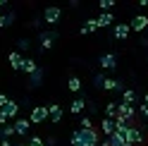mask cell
Returning a JSON list of instances; mask_svg holds the SVG:
<instances>
[{"instance_id":"cell-17","label":"cell","mask_w":148,"mask_h":146,"mask_svg":"<svg viewBox=\"0 0 148 146\" xmlns=\"http://www.w3.org/2000/svg\"><path fill=\"white\" fill-rule=\"evenodd\" d=\"M41 81H43V70L38 67V70H36L34 74L29 77V86H31V89H36V86H41Z\"/></svg>"},{"instance_id":"cell-1","label":"cell","mask_w":148,"mask_h":146,"mask_svg":"<svg viewBox=\"0 0 148 146\" xmlns=\"http://www.w3.org/2000/svg\"><path fill=\"white\" fill-rule=\"evenodd\" d=\"M69 146H100V136H98V132L91 127V129H79L77 132H72V141H69Z\"/></svg>"},{"instance_id":"cell-3","label":"cell","mask_w":148,"mask_h":146,"mask_svg":"<svg viewBox=\"0 0 148 146\" xmlns=\"http://www.w3.org/2000/svg\"><path fill=\"white\" fill-rule=\"evenodd\" d=\"M31 125H41V122H45V120H50V113H48V108L45 105H36V108H31Z\"/></svg>"},{"instance_id":"cell-36","label":"cell","mask_w":148,"mask_h":146,"mask_svg":"<svg viewBox=\"0 0 148 146\" xmlns=\"http://www.w3.org/2000/svg\"><path fill=\"white\" fill-rule=\"evenodd\" d=\"M127 146H132V144H127Z\"/></svg>"},{"instance_id":"cell-14","label":"cell","mask_w":148,"mask_h":146,"mask_svg":"<svg viewBox=\"0 0 148 146\" xmlns=\"http://www.w3.org/2000/svg\"><path fill=\"white\" fill-rule=\"evenodd\" d=\"M48 113H50V122H60L62 115H64V110H62L60 103H50L48 105Z\"/></svg>"},{"instance_id":"cell-10","label":"cell","mask_w":148,"mask_h":146,"mask_svg":"<svg viewBox=\"0 0 148 146\" xmlns=\"http://www.w3.org/2000/svg\"><path fill=\"white\" fill-rule=\"evenodd\" d=\"M100 132L105 134V139H108V136H112L117 132V122L110 120V117H103V120H100Z\"/></svg>"},{"instance_id":"cell-23","label":"cell","mask_w":148,"mask_h":146,"mask_svg":"<svg viewBox=\"0 0 148 146\" xmlns=\"http://www.w3.org/2000/svg\"><path fill=\"white\" fill-rule=\"evenodd\" d=\"M105 91H117V89H122V84H119L117 79H112V77H108L105 79V86H103Z\"/></svg>"},{"instance_id":"cell-18","label":"cell","mask_w":148,"mask_h":146,"mask_svg":"<svg viewBox=\"0 0 148 146\" xmlns=\"http://www.w3.org/2000/svg\"><path fill=\"white\" fill-rule=\"evenodd\" d=\"M112 22H115L112 12H100V14H98V26H110Z\"/></svg>"},{"instance_id":"cell-29","label":"cell","mask_w":148,"mask_h":146,"mask_svg":"<svg viewBox=\"0 0 148 146\" xmlns=\"http://www.w3.org/2000/svg\"><path fill=\"white\" fill-rule=\"evenodd\" d=\"M98 7H100L103 12H110V7H115V0H100Z\"/></svg>"},{"instance_id":"cell-25","label":"cell","mask_w":148,"mask_h":146,"mask_svg":"<svg viewBox=\"0 0 148 146\" xmlns=\"http://www.w3.org/2000/svg\"><path fill=\"white\" fill-rule=\"evenodd\" d=\"M12 136H17V134H14V127H12V125H5V127H3V141H10Z\"/></svg>"},{"instance_id":"cell-4","label":"cell","mask_w":148,"mask_h":146,"mask_svg":"<svg viewBox=\"0 0 148 146\" xmlns=\"http://www.w3.org/2000/svg\"><path fill=\"white\" fill-rule=\"evenodd\" d=\"M60 17H62V10H60V7H55V5H50V7H45V10H43V22L48 24V26L58 24Z\"/></svg>"},{"instance_id":"cell-26","label":"cell","mask_w":148,"mask_h":146,"mask_svg":"<svg viewBox=\"0 0 148 146\" xmlns=\"http://www.w3.org/2000/svg\"><path fill=\"white\" fill-rule=\"evenodd\" d=\"M105 79H108V77L103 74V72L93 74V86H96V89H103V86H105Z\"/></svg>"},{"instance_id":"cell-9","label":"cell","mask_w":148,"mask_h":146,"mask_svg":"<svg viewBox=\"0 0 148 146\" xmlns=\"http://www.w3.org/2000/svg\"><path fill=\"white\" fill-rule=\"evenodd\" d=\"M7 60H10V65H12V70L14 72H19V70H24V55H22V53L19 50H12L10 53V55H7Z\"/></svg>"},{"instance_id":"cell-28","label":"cell","mask_w":148,"mask_h":146,"mask_svg":"<svg viewBox=\"0 0 148 146\" xmlns=\"http://www.w3.org/2000/svg\"><path fill=\"white\" fill-rule=\"evenodd\" d=\"M138 113H141L146 120H148V94L143 96V101H141V105H138Z\"/></svg>"},{"instance_id":"cell-34","label":"cell","mask_w":148,"mask_h":146,"mask_svg":"<svg viewBox=\"0 0 148 146\" xmlns=\"http://www.w3.org/2000/svg\"><path fill=\"white\" fill-rule=\"evenodd\" d=\"M0 146H14L12 141H0Z\"/></svg>"},{"instance_id":"cell-31","label":"cell","mask_w":148,"mask_h":146,"mask_svg":"<svg viewBox=\"0 0 148 146\" xmlns=\"http://www.w3.org/2000/svg\"><path fill=\"white\" fill-rule=\"evenodd\" d=\"M81 129H91V127H93V122H91V117H81Z\"/></svg>"},{"instance_id":"cell-6","label":"cell","mask_w":148,"mask_h":146,"mask_svg":"<svg viewBox=\"0 0 148 146\" xmlns=\"http://www.w3.org/2000/svg\"><path fill=\"white\" fill-rule=\"evenodd\" d=\"M12 127H14V134L17 136H26V134H29V127H31V120H29V117H17V120L12 122Z\"/></svg>"},{"instance_id":"cell-30","label":"cell","mask_w":148,"mask_h":146,"mask_svg":"<svg viewBox=\"0 0 148 146\" xmlns=\"http://www.w3.org/2000/svg\"><path fill=\"white\" fill-rule=\"evenodd\" d=\"M29 45H31V41H29V39H19V41H17V50H26Z\"/></svg>"},{"instance_id":"cell-15","label":"cell","mask_w":148,"mask_h":146,"mask_svg":"<svg viewBox=\"0 0 148 146\" xmlns=\"http://www.w3.org/2000/svg\"><path fill=\"white\" fill-rule=\"evenodd\" d=\"M96 29H100V26H98V19H86L84 26L79 29V34H81V36H86V34H93Z\"/></svg>"},{"instance_id":"cell-7","label":"cell","mask_w":148,"mask_h":146,"mask_svg":"<svg viewBox=\"0 0 148 146\" xmlns=\"http://www.w3.org/2000/svg\"><path fill=\"white\" fill-rule=\"evenodd\" d=\"M146 141V136H143V129L141 127H132L127 134V144H132V146H141Z\"/></svg>"},{"instance_id":"cell-33","label":"cell","mask_w":148,"mask_h":146,"mask_svg":"<svg viewBox=\"0 0 148 146\" xmlns=\"http://www.w3.org/2000/svg\"><path fill=\"white\" fill-rule=\"evenodd\" d=\"M7 101H10V98H7L5 94H0V110H3V108H5V103H7Z\"/></svg>"},{"instance_id":"cell-13","label":"cell","mask_w":148,"mask_h":146,"mask_svg":"<svg viewBox=\"0 0 148 146\" xmlns=\"http://www.w3.org/2000/svg\"><path fill=\"white\" fill-rule=\"evenodd\" d=\"M148 29V17L146 14H136L132 19V31H146Z\"/></svg>"},{"instance_id":"cell-19","label":"cell","mask_w":148,"mask_h":146,"mask_svg":"<svg viewBox=\"0 0 148 146\" xmlns=\"http://www.w3.org/2000/svg\"><path fill=\"white\" fill-rule=\"evenodd\" d=\"M108 144L110 146H127V136H122V134H112V136H108Z\"/></svg>"},{"instance_id":"cell-5","label":"cell","mask_w":148,"mask_h":146,"mask_svg":"<svg viewBox=\"0 0 148 146\" xmlns=\"http://www.w3.org/2000/svg\"><path fill=\"white\" fill-rule=\"evenodd\" d=\"M98 65H100V70L112 72V70H117V58L112 55V53H103V55L98 58Z\"/></svg>"},{"instance_id":"cell-20","label":"cell","mask_w":148,"mask_h":146,"mask_svg":"<svg viewBox=\"0 0 148 146\" xmlns=\"http://www.w3.org/2000/svg\"><path fill=\"white\" fill-rule=\"evenodd\" d=\"M84 108H86V101H84V98H74V101H72V105H69V113H74V115H77V113H81V110H84Z\"/></svg>"},{"instance_id":"cell-21","label":"cell","mask_w":148,"mask_h":146,"mask_svg":"<svg viewBox=\"0 0 148 146\" xmlns=\"http://www.w3.org/2000/svg\"><path fill=\"white\" fill-rule=\"evenodd\" d=\"M36 70H38V65H36V60H34V58H26V60H24V70H22V72H26V74L31 77Z\"/></svg>"},{"instance_id":"cell-24","label":"cell","mask_w":148,"mask_h":146,"mask_svg":"<svg viewBox=\"0 0 148 146\" xmlns=\"http://www.w3.org/2000/svg\"><path fill=\"white\" fill-rule=\"evenodd\" d=\"M12 22H14V12H10V14H0V29L10 26Z\"/></svg>"},{"instance_id":"cell-2","label":"cell","mask_w":148,"mask_h":146,"mask_svg":"<svg viewBox=\"0 0 148 146\" xmlns=\"http://www.w3.org/2000/svg\"><path fill=\"white\" fill-rule=\"evenodd\" d=\"M17 115H19V103H14L12 98L5 103V108L0 110V125L5 127V122H10V120H17Z\"/></svg>"},{"instance_id":"cell-11","label":"cell","mask_w":148,"mask_h":146,"mask_svg":"<svg viewBox=\"0 0 148 146\" xmlns=\"http://www.w3.org/2000/svg\"><path fill=\"white\" fill-rule=\"evenodd\" d=\"M129 31H132V24H115V29H112V34H115V39L117 41H127V36H129Z\"/></svg>"},{"instance_id":"cell-8","label":"cell","mask_w":148,"mask_h":146,"mask_svg":"<svg viewBox=\"0 0 148 146\" xmlns=\"http://www.w3.org/2000/svg\"><path fill=\"white\" fill-rule=\"evenodd\" d=\"M117 117H124L127 122H132L134 117H136L134 105H129V103H122V101H119V105H117Z\"/></svg>"},{"instance_id":"cell-12","label":"cell","mask_w":148,"mask_h":146,"mask_svg":"<svg viewBox=\"0 0 148 146\" xmlns=\"http://www.w3.org/2000/svg\"><path fill=\"white\" fill-rule=\"evenodd\" d=\"M55 39H58V34H55V31H41V48L43 50H50L53 43H55Z\"/></svg>"},{"instance_id":"cell-35","label":"cell","mask_w":148,"mask_h":146,"mask_svg":"<svg viewBox=\"0 0 148 146\" xmlns=\"http://www.w3.org/2000/svg\"><path fill=\"white\" fill-rule=\"evenodd\" d=\"M0 139H3V127H0Z\"/></svg>"},{"instance_id":"cell-27","label":"cell","mask_w":148,"mask_h":146,"mask_svg":"<svg viewBox=\"0 0 148 146\" xmlns=\"http://www.w3.org/2000/svg\"><path fill=\"white\" fill-rule=\"evenodd\" d=\"M67 86H69V91H79L81 89V79L79 77H69V84Z\"/></svg>"},{"instance_id":"cell-32","label":"cell","mask_w":148,"mask_h":146,"mask_svg":"<svg viewBox=\"0 0 148 146\" xmlns=\"http://www.w3.org/2000/svg\"><path fill=\"white\" fill-rule=\"evenodd\" d=\"M29 146H45V144H43L41 136H31V139H29Z\"/></svg>"},{"instance_id":"cell-22","label":"cell","mask_w":148,"mask_h":146,"mask_svg":"<svg viewBox=\"0 0 148 146\" xmlns=\"http://www.w3.org/2000/svg\"><path fill=\"white\" fill-rule=\"evenodd\" d=\"M117 105H119V103H115V101L108 103V105H105V117H110V120H117Z\"/></svg>"},{"instance_id":"cell-16","label":"cell","mask_w":148,"mask_h":146,"mask_svg":"<svg viewBox=\"0 0 148 146\" xmlns=\"http://www.w3.org/2000/svg\"><path fill=\"white\" fill-rule=\"evenodd\" d=\"M136 98H138V96H136V91H134V89H124V91H122V103L134 105V103H136Z\"/></svg>"}]
</instances>
